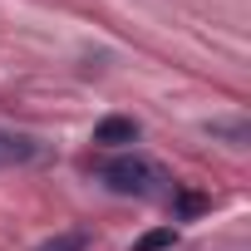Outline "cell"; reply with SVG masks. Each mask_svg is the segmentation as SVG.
Returning <instances> with one entry per match:
<instances>
[{
    "label": "cell",
    "mask_w": 251,
    "mask_h": 251,
    "mask_svg": "<svg viewBox=\"0 0 251 251\" xmlns=\"http://www.w3.org/2000/svg\"><path fill=\"white\" fill-rule=\"evenodd\" d=\"M99 182L108 187V192H118V197H138V202H153V197H168L177 182L153 163V158H143V153H118V158H103L99 168Z\"/></svg>",
    "instance_id": "obj_1"
},
{
    "label": "cell",
    "mask_w": 251,
    "mask_h": 251,
    "mask_svg": "<svg viewBox=\"0 0 251 251\" xmlns=\"http://www.w3.org/2000/svg\"><path fill=\"white\" fill-rule=\"evenodd\" d=\"M40 138H30V133H15V128H0V168H30V163H40Z\"/></svg>",
    "instance_id": "obj_2"
},
{
    "label": "cell",
    "mask_w": 251,
    "mask_h": 251,
    "mask_svg": "<svg viewBox=\"0 0 251 251\" xmlns=\"http://www.w3.org/2000/svg\"><path fill=\"white\" fill-rule=\"evenodd\" d=\"M94 143H99V148H123V143H138V118H128V113L103 118L99 128H94Z\"/></svg>",
    "instance_id": "obj_3"
},
{
    "label": "cell",
    "mask_w": 251,
    "mask_h": 251,
    "mask_svg": "<svg viewBox=\"0 0 251 251\" xmlns=\"http://www.w3.org/2000/svg\"><path fill=\"white\" fill-rule=\"evenodd\" d=\"M35 251H89V231H59V236L40 241Z\"/></svg>",
    "instance_id": "obj_4"
},
{
    "label": "cell",
    "mask_w": 251,
    "mask_h": 251,
    "mask_svg": "<svg viewBox=\"0 0 251 251\" xmlns=\"http://www.w3.org/2000/svg\"><path fill=\"white\" fill-rule=\"evenodd\" d=\"M177 241V231L173 226H158V231H148L143 241H133V251H163V246H173Z\"/></svg>",
    "instance_id": "obj_5"
}]
</instances>
